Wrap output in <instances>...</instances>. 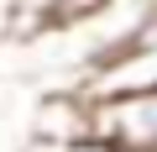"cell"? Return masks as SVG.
I'll return each mask as SVG.
<instances>
[{
    "mask_svg": "<svg viewBox=\"0 0 157 152\" xmlns=\"http://www.w3.org/2000/svg\"><path fill=\"white\" fill-rule=\"evenodd\" d=\"M89 136L157 152V84L94 95V100H89Z\"/></svg>",
    "mask_w": 157,
    "mask_h": 152,
    "instance_id": "cell-1",
    "label": "cell"
},
{
    "mask_svg": "<svg viewBox=\"0 0 157 152\" xmlns=\"http://www.w3.org/2000/svg\"><path fill=\"white\" fill-rule=\"evenodd\" d=\"M37 152H147V147H121V142H105V136H63V142H37Z\"/></svg>",
    "mask_w": 157,
    "mask_h": 152,
    "instance_id": "cell-2",
    "label": "cell"
}]
</instances>
